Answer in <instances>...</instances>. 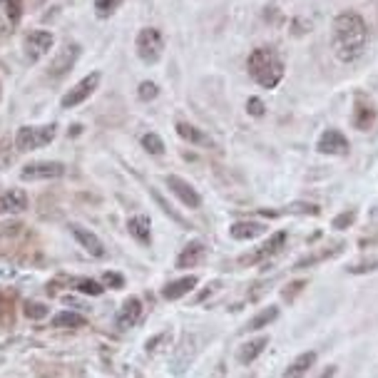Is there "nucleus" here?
Masks as SVG:
<instances>
[{
  "instance_id": "nucleus-1",
  "label": "nucleus",
  "mask_w": 378,
  "mask_h": 378,
  "mask_svg": "<svg viewBox=\"0 0 378 378\" xmlns=\"http://www.w3.org/2000/svg\"><path fill=\"white\" fill-rule=\"evenodd\" d=\"M331 47L341 63L351 65L363 58L368 47V23L356 10H343L331 25Z\"/></svg>"
},
{
  "instance_id": "nucleus-2",
  "label": "nucleus",
  "mask_w": 378,
  "mask_h": 378,
  "mask_svg": "<svg viewBox=\"0 0 378 378\" xmlns=\"http://www.w3.org/2000/svg\"><path fill=\"white\" fill-rule=\"evenodd\" d=\"M247 70L249 77L254 80L259 88L264 90H277L281 85L284 75H286V65H284L281 55L274 47H254L247 58Z\"/></svg>"
},
{
  "instance_id": "nucleus-3",
  "label": "nucleus",
  "mask_w": 378,
  "mask_h": 378,
  "mask_svg": "<svg viewBox=\"0 0 378 378\" xmlns=\"http://www.w3.org/2000/svg\"><path fill=\"white\" fill-rule=\"evenodd\" d=\"M55 140V124H25L15 135V147L20 152H33Z\"/></svg>"
},
{
  "instance_id": "nucleus-4",
  "label": "nucleus",
  "mask_w": 378,
  "mask_h": 378,
  "mask_svg": "<svg viewBox=\"0 0 378 378\" xmlns=\"http://www.w3.org/2000/svg\"><path fill=\"white\" fill-rule=\"evenodd\" d=\"M135 50L142 63L154 65V63L162 58V53H165V35H162L157 28H142L140 33H137Z\"/></svg>"
},
{
  "instance_id": "nucleus-5",
  "label": "nucleus",
  "mask_w": 378,
  "mask_h": 378,
  "mask_svg": "<svg viewBox=\"0 0 378 378\" xmlns=\"http://www.w3.org/2000/svg\"><path fill=\"white\" fill-rule=\"evenodd\" d=\"M97 85H100V72H90V75H85L80 83L72 85V88L63 94L60 105L65 107V110H72V107L83 105L85 100H90V94L97 90Z\"/></svg>"
},
{
  "instance_id": "nucleus-6",
  "label": "nucleus",
  "mask_w": 378,
  "mask_h": 378,
  "mask_svg": "<svg viewBox=\"0 0 378 378\" xmlns=\"http://www.w3.org/2000/svg\"><path fill=\"white\" fill-rule=\"evenodd\" d=\"M65 174V165L63 162H50V160H42V162H30V165L23 167L20 172V177L25 182H45V179H58Z\"/></svg>"
},
{
  "instance_id": "nucleus-7",
  "label": "nucleus",
  "mask_w": 378,
  "mask_h": 378,
  "mask_svg": "<svg viewBox=\"0 0 378 378\" xmlns=\"http://www.w3.org/2000/svg\"><path fill=\"white\" fill-rule=\"evenodd\" d=\"M53 45H55V35L47 33V30H33V33L25 35V55H28L30 63H38L45 55H50Z\"/></svg>"
},
{
  "instance_id": "nucleus-8",
  "label": "nucleus",
  "mask_w": 378,
  "mask_h": 378,
  "mask_svg": "<svg viewBox=\"0 0 378 378\" xmlns=\"http://www.w3.org/2000/svg\"><path fill=\"white\" fill-rule=\"evenodd\" d=\"M284 244H286V231H274V234L269 236V239H266V242L261 244L259 249H256L254 254L242 256V259H239V264H242V266L259 264V261H264V259H269V256L279 254V252L284 249Z\"/></svg>"
},
{
  "instance_id": "nucleus-9",
  "label": "nucleus",
  "mask_w": 378,
  "mask_h": 378,
  "mask_svg": "<svg viewBox=\"0 0 378 378\" xmlns=\"http://www.w3.org/2000/svg\"><path fill=\"white\" fill-rule=\"evenodd\" d=\"M316 149H319L321 154H331V157H338V154H346L351 149L349 145V137L343 135L341 130H334V127H329V130L321 132L319 142H316Z\"/></svg>"
},
{
  "instance_id": "nucleus-10",
  "label": "nucleus",
  "mask_w": 378,
  "mask_h": 378,
  "mask_svg": "<svg viewBox=\"0 0 378 378\" xmlns=\"http://www.w3.org/2000/svg\"><path fill=\"white\" fill-rule=\"evenodd\" d=\"M167 187H170V192L174 197H177L179 202H182L184 207H189V209H197L202 204V197H199V192H197L192 184L187 182V179H182V177H177V174H170L167 177Z\"/></svg>"
},
{
  "instance_id": "nucleus-11",
  "label": "nucleus",
  "mask_w": 378,
  "mask_h": 378,
  "mask_svg": "<svg viewBox=\"0 0 378 378\" xmlns=\"http://www.w3.org/2000/svg\"><path fill=\"white\" fill-rule=\"evenodd\" d=\"M77 58H80V45H75V42H72V45H65L53 60H50V77H55V80L65 77L67 72L75 67Z\"/></svg>"
},
{
  "instance_id": "nucleus-12",
  "label": "nucleus",
  "mask_w": 378,
  "mask_h": 378,
  "mask_svg": "<svg viewBox=\"0 0 378 378\" xmlns=\"http://www.w3.org/2000/svg\"><path fill=\"white\" fill-rule=\"evenodd\" d=\"M70 231H72V236H75V242L80 244V247H83L88 254H92L94 259H102V256L107 254L105 244H102V239L94 234V231L85 229V227H80V224H72Z\"/></svg>"
},
{
  "instance_id": "nucleus-13",
  "label": "nucleus",
  "mask_w": 378,
  "mask_h": 378,
  "mask_svg": "<svg viewBox=\"0 0 378 378\" xmlns=\"http://www.w3.org/2000/svg\"><path fill=\"white\" fill-rule=\"evenodd\" d=\"M351 122H354V127H356V130H361V132L371 130L373 122H376V107H373V102H368L366 97H356Z\"/></svg>"
},
{
  "instance_id": "nucleus-14",
  "label": "nucleus",
  "mask_w": 378,
  "mask_h": 378,
  "mask_svg": "<svg viewBox=\"0 0 378 378\" xmlns=\"http://www.w3.org/2000/svg\"><path fill=\"white\" fill-rule=\"evenodd\" d=\"M207 256V247L202 239H195V242H189L187 247L179 252L177 256V269H195L197 264H202Z\"/></svg>"
},
{
  "instance_id": "nucleus-15",
  "label": "nucleus",
  "mask_w": 378,
  "mask_h": 378,
  "mask_svg": "<svg viewBox=\"0 0 378 378\" xmlns=\"http://www.w3.org/2000/svg\"><path fill=\"white\" fill-rule=\"evenodd\" d=\"M28 209L25 189H8L0 195V214H20Z\"/></svg>"
},
{
  "instance_id": "nucleus-16",
  "label": "nucleus",
  "mask_w": 378,
  "mask_h": 378,
  "mask_svg": "<svg viewBox=\"0 0 378 378\" xmlns=\"http://www.w3.org/2000/svg\"><path fill=\"white\" fill-rule=\"evenodd\" d=\"M197 284H199V279L195 277V274H189V277H182L177 279V281H170L162 289V296H165L167 302H177V299H182V296L192 294V291L197 289Z\"/></svg>"
},
{
  "instance_id": "nucleus-17",
  "label": "nucleus",
  "mask_w": 378,
  "mask_h": 378,
  "mask_svg": "<svg viewBox=\"0 0 378 378\" xmlns=\"http://www.w3.org/2000/svg\"><path fill=\"white\" fill-rule=\"evenodd\" d=\"M127 231L145 247L152 242V222H149L147 214H135V217L127 219Z\"/></svg>"
},
{
  "instance_id": "nucleus-18",
  "label": "nucleus",
  "mask_w": 378,
  "mask_h": 378,
  "mask_svg": "<svg viewBox=\"0 0 378 378\" xmlns=\"http://www.w3.org/2000/svg\"><path fill=\"white\" fill-rule=\"evenodd\" d=\"M264 231H266L264 222H249V219H244V222H234V224L229 227L231 239H236V242H249V239H256V236L264 234Z\"/></svg>"
},
{
  "instance_id": "nucleus-19",
  "label": "nucleus",
  "mask_w": 378,
  "mask_h": 378,
  "mask_svg": "<svg viewBox=\"0 0 378 378\" xmlns=\"http://www.w3.org/2000/svg\"><path fill=\"white\" fill-rule=\"evenodd\" d=\"M316 359H319V356H316V351H304V354H299L294 361H291L289 366H286L284 378H304L313 368Z\"/></svg>"
},
{
  "instance_id": "nucleus-20",
  "label": "nucleus",
  "mask_w": 378,
  "mask_h": 378,
  "mask_svg": "<svg viewBox=\"0 0 378 378\" xmlns=\"http://www.w3.org/2000/svg\"><path fill=\"white\" fill-rule=\"evenodd\" d=\"M140 316H142V302L137 296H130L117 311V326L120 329H132L140 321Z\"/></svg>"
},
{
  "instance_id": "nucleus-21",
  "label": "nucleus",
  "mask_w": 378,
  "mask_h": 378,
  "mask_svg": "<svg viewBox=\"0 0 378 378\" xmlns=\"http://www.w3.org/2000/svg\"><path fill=\"white\" fill-rule=\"evenodd\" d=\"M266 346H269V336H259V338H254V341H247L242 349H239V363H242V366L254 363V361L264 354Z\"/></svg>"
},
{
  "instance_id": "nucleus-22",
  "label": "nucleus",
  "mask_w": 378,
  "mask_h": 378,
  "mask_svg": "<svg viewBox=\"0 0 378 378\" xmlns=\"http://www.w3.org/2000/svg\"><path fill=\"white\" fill-rule=\"evenodd\" d=\"M279 319V306H269V309H261L259 313H254L252 319L247 321L244 331H261V329H269L274 321Z\"/></svg>"
},
{
  "instance_id": "nucleus-23",
  "label": "nucleus",
  "mask_w": 378,
  "mask_h": 378,
  "mask_svg": "<svg viewBox=\"0 0 378 378\" xmlns=\"http://www.w3.org/2000/svg\"><path fill=\"white\" fill-rule=\"evenodd\" d=\"M177 135L182 137L184 142H189V145H209V142H212L199 127H195V124H189V122H177Z\"/></svg>"
},
{
  "instance_id": "nucleus-24",
  "label": "nucleus",
  "mask_w": 378,
  "mask_h": 378,
  "mask_svg": "<svg viewBox=\"0 0 378 378\" xmlns=\"http://www.w3.org/2000/svg\"><path fill=\"white\" fill-rule=\"evenodd\" d=\"M85 324H88V319L75 311H60L53 319V329H83Z\"/></svg>"
},
{
  "instance_id": "nucleus-25",
  "label": "nucleus",
  "mask_w": 378,
  "mask_h": 378,
  "mask_svg": "<svg viewBox=\"0 0 378 378\" xmlns=\"http://www.w3.org/2000/svg\"><path fill=\"white\" fill-rule=\"evenodd\" d=\"M0 10L10 23H18L23 18V0H0Z\"/></svg>"
},
{
  "instance_id": "nucleus-26",
  "label": "nucleus",
  "mask_w": 378,
  "mask_h": 378,
  "mask_svg": "<svg viewBox=\"0 0 378 378\" xmlns=\"http://www.w3.org/2000/svg\"><path fill=\"white\" fill-rule=\"evenodd\" d=\"M124 0H94V15L97 18H110V15H115L117 13V8L122 6Z\"/></svg>"
},
{
  "instance_id": "nucleus-27",
  "label": "nucleus",
  "mask_w": 378,
  "mask_h": 378,
  "mask_svg": "<svg viewBox=\"0 0 378 378\" xmlns=\"http://www.w3.org/2000/svg\"><path fill=\"white\" fill-rule=\"evenodd\" d=\"M142 147L147 149L149 154H165V142H162L160 135H154V132L142 135Z\"/></svg>"
},
{
  "instance_id": "nucleus-28",
  "label": "nucleus",
  "mask_w": 378,
  "mask_h": 378,
  "mask_svg": "<svg viewBox=\"0 0 378 378\" xmlns=\"http://www.w3.org/2000/svg\"><path fill=\"white\" fill-rule=\"evenodd\" d=\"M25 316L40 321V319H45V316H50V306H47V304H40V302H28L25 304Z\"/></svg>"
},
{
  "instance_id": "nucleus-29",
  "label": "nucleus",
  "mask_w": 378,
  "mask_h": 378,
  "mask_svg": "<svg viewBox=\"0 0 378 378\" xmlns=\"http://www.w3.org/2000/svg\"><path fill=\"white\" fill-rule=\"evenodd\" d=\"M75 289L80 291V294H88V296H100L102 291V284L92 281V279H77L75 281Z\"/></svg>"
},
{
  "instance_id": "nucleus-30",
  "label": "nucleus",
  "mask_w": 378,
  "mask_h": 378,
  "mask_svg": "<svg viewBox=\"0 0 378 378\" xmlns=\"http://www.w3.org/2000/svg\"><path fill=\"white\" fill-rule=\"evenodd\" d=\"M157 94H160V88H157V83H149V80H145V83H140V88H137V97H140L142 102L154 100Z\"/></svg>"
},
{
  "instance_id": "nucleus-31",
  "label": "nucleus",
  "mask_w": 378,
  "mask_h": 378,
  "mask_svg": "<svg viewBox=\"0 0 378 378\" xmlns=\"http://www.w3.org/2000/svg\"><path fill=\"white\" fill-rule=\"evenodd\" d=\"M102 284H105V286H110V289H122L124 279L120 277V274H115V272H105V274H102Z\"/></svg>"
},
{
  "instance_id": "nucleus-32",
  "label": "nucleus",
  "mask_w": 378,
  "mask_h": 378,
  "mask_svg": "<svg viewBox=\"0 0 378 378\" xmlns=\"http://www.w3.org/2000/svg\"><path fill=\"white\" fill-rule=\"evenodd\" d=\"M354 219H356V212H343V214H338V217L334 219V229H346V227L354 224Z\"/></svg>"
},
{
  "instance_id": "nucleus-33",
  "label": "nucleus",
  "mask_w": 378,
  "mask_h": 378,
  "mask_svg": "<svg viewBox=\"0 0 378 378\" xmlns=\"http://www.w3.org/2000/svg\"><path fill=\"white\" fill-rule=\"evenodd\" d=\"M170 338H172V334H167V331H165V334H160V336L149 338V341H147V346H145V349H147V354H154V351H160V346H162V343H165V341H170Z\"/></svg>"
},
{
  "instance_id": "nucleus-34",
  "label": "nucleus",
  "mask_w": 378,
  "mask_h": 378,
  "mask_svg": "<svg viewBox=\"0 0 378 378\" xmlns=\"http://www.w3.org/2000/svg\"><path fill=\"white\" fill-rule=\"evenodd\" d=\"M247 110H249V115H254V117H261L264 115V102L259 100V97H249V102H247Z\"/></svg>"
},
{
  "instance_id": "nucleus-35",
  "label": "nucleus",
  "mask_w": 378,
  "mask_h": 378,
  "mask_svg": "<svg viewBox=\"0 0 378 378\" xmlns=\"http://www.w3.org/2000/svg\"><path fill=\"white\" fill-rule=\"evenodd\" d=\"M306 279H302V281H294V284H289V286H286V291H284V299H289V302H291V299H294V296L296 294H299V291H302L304 289V286H306Z\"/></svg>"
},
{
  "instance_id": "nucleus-36",
  "label": "nucleus",
  "mask_w": 378,
  "mask_h": 378,
  "mask_svg": "<svg viewBox=\"0 0 378 378\" xmlns=\"http://www.w3.org/2000/svg\"><path fill=\"white\" fill-rule=\"evenodd\" d=\"M376 266H378V261H371V264L354 266V269H351V272H354V274H361V272H373V269H376Z\"/></svg>"
},
{
  "instance_id": "nucleus-37",
  "label": "nucleus",
  "mask_w": 378,
  "mask_h": 378,
  "mask_svg": "<svg viewBox=\"0 0 378 378\" xmlns=\"http://www.w3.org/2000/svg\"><path fill=\"white\" fill-rule=\"evenodd\" d=\"M334 376H336V366H329V368H326L324 373H321L319 378H334Z\"/></svg>"
}]
</instances>
